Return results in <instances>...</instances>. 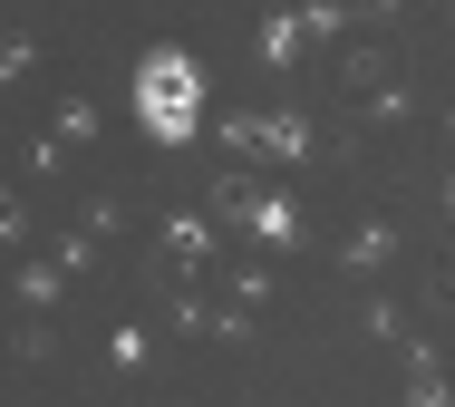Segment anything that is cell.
I'll list each match as a JSON object with an SVG mask.
<instances>
[{
  "label": "cell",
  "instance_id": "6da1fadb",
  "mask_svg": "<svg viewBox=\"0 0 455 407\" xmlns=\"http://www.w3.org/2000/svg\"><path fill=\"white\" fill-rule=\"evenodd\" d=\"M204 78H194V59L184 49H156L146 68H136V116H146V136H165V146H184L194 136V116H204Z\"/></svg>",
  "mask_w": 455,
  "mask_h": 407
}]
</instances>
